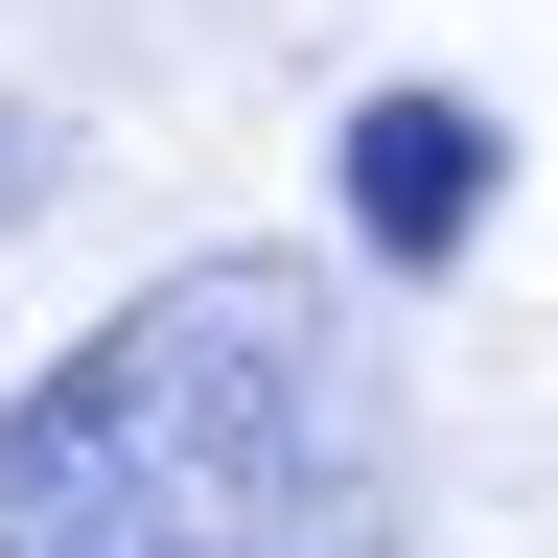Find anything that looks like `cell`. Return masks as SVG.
Listing matches in <instances>:
<instances>
[{
  "label": "cell",
  "instance_id": "6da1fadb",
  "mask_svg": "<svg viewBox=\"0 0 558 558\" xmlns=\"http://www.w3.org/2000/svg\"><path fill=\"white\" fill-rule=\"evenodd\" d=\"M0 558H442L373 279L303 233H209L117 279L0 396Z\"/></svg>",
  "mask_w": 558,
  "mask_h": 558
},
{
  "label": "cell",
  "instance_id": "7a4b0ae2",
  "mask_svg": "<svg viewBox=\"0 0 558 558\" xmlns=\"http://www.w3.org/2000/svg\"><path fill=\"white\" fill-rule=\"evenodd\" d=\"M488 163H512V140L465 94H349V256L373 279H465L488 256Z\"/></svg>",
  "mask_w": 558,
  "mask_h": 558
},
{
  "label": "cell",
  "instance_id": "3957f363",
  "mask_svg": "<svg viewBox=\"0 0 558 558\" xmlns=\"http://www.w3.org/2000/svg\"><path fill=\"white\" fill-rule=\"evenodd\" d=\"M24 186H47V117H0V209H24Z\"/></svg>",
  "mask_w": 558,
  "mask_h": 558
}]
</instances>
